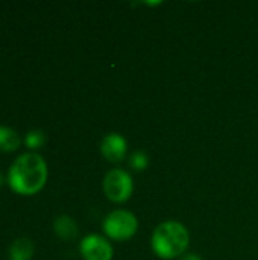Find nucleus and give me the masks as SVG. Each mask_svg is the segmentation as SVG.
Returning <instances> with one entry per match:
<instances>
[{
    "instance_id": "obj_1",
    "label": "nucleus",
    "mask_w": 258,
    "mask_h": 260,
    "mask_svg": "<svg viewBox=\"0 0 258 260\" xmlns=\"http://www.w3.org/2000/svg\"><path fill=\"white\" fill-rule=\"evenodd\" d=\"M47 180V165L44 158L35 152H24L15 158L9 172L8 181L14 192L32 195L43 189Z\"/></svg>"
},
{
    "instance_id": "obj_2",
    "label": "nucleus",
    "mask_w": 258,
    "mask_h": 260,
    "mask_svg": "<svg viewBox=\"0 0 258 260\" xmlns=\"http://www.w3.org/2000/svg\"><path fill=\"white\" fill-rule=\"evenodd\" d=\"M189 232L182 224L167 221L155 229L152 235V248L161 259H175L184 254L189 247Z\"/></svg>"
},
{
    "instance_id": "obj_3",
    "label": "nucleus",
    "mask_w": 258,
    "mask_h": 260,
    "mask_svg": "<svg viewBox=\"0 0 258 260\" xmlns=\"http://www.w3.org/2000/svg\"><path fill=\"white\" fill-rule=\"evenodd\" d=\"M138 229L137 218L126 210H116L111 212L106 219L103 221V230L105 233L116 241H125L135 235Z\"/></svg>"
},
{
    "instance_id": "obj_4",
    "label": "nucleus",
    "mask_w": 258,
    "mask_h": 260,
    "mask_svg": "<svg viewBox=\"0 0 258 260\" xmlns=\"http://www.w3.org/2000/svg\"><path fill=\"white\" fill-rule=\"evenodd\" d=\"M103 190L111 201L123 203L132 193V178L122 169L109 171L103 178Z\"/></svg>"
},
{
    "instance_id": "obj_5",
    "label": "nucleus",
    "mask_w": 258,
    "mask_h": 260,
    "mask_svg": "<svg viewBox=\"0 0 258 260\" xmlns=\"http://www.w3.org/2000/svg\"><path fill=\"white\" fill-rule=\"evenodd\" d=\"M81 254L85 260H111L113 247L102 236L90 235L81 242Z\"/></svg>"
},
{
    "instance_id": "obj_6",
    "label": "nucleus",
    "mask_w": 258,
    "mask_h": 260,
    "mask_svg": "<svg viewBox=\"0 0 258 260\" xmlns=\"http://www.w3.org/2000/svg\"><path fill=\"white\" fill-rule=\"evenodd\" d=\"M126 149H128L126 140L120 134H116V133L105 136L100 143L102 155L111 163H120L126 155Z\"/></svg>"
},
{
    "instance_id": "obj_7",
    "label": "nucleus",
    "mask_w": 258,
    "mask_h": 260,
    "mask_svg": "<svg viewBox=\"0 0 258 260\" xmlns=\"http://www.w3.org/2000/svg\"><path fill=\"white\" fill-rule=\"evenodd\" d=\"M33 254V242L27 238H18L9 248L11 260H30Z\"/></svg>"
},
{
    "instance_id": "obj_8",
    "label": "nucleus",
    "mask_w": 258,
    "mask_h": 260,
    "mask_svg": "<svg viewBox=\"0 0 258 260\" xmlns=\"http://www.w3.org/2000/svg\"><path fill=\"white\" fill-rule=\"evenodd\" d=\"M53 229H55V233L59 238H62V239H73L78 235L76 222L70 216H65V215H62V216L55 219Z\"/></svg>"
},
{
    "instance_id": "obj_9",
    "label": "nucleus",
    "mask_w": 258,
    "mask_h": 260,
    "mask_svg": "<svg viewBox=\"0 0 258 260\" xmlns=\"http://www.w3.org/2000/svg\"><path fill=\"white\" fill-rule=\"evenodd\" d=\"M20 146V136L9 126L0 125V151H15Z\"/></svg>"
},
{
    "instance_id": "obj_10",
    "label": "nucleus",
    "mask_w": 258,
    "mask_h": 260,
    "mask_svg": "<svg viewBox=\"0 0 258 260\" xmlns=\"http://www.w3.org/2000/svg\"><path fill=\"white\" fill-rule=\"evenodd\" d=\"M26 145L32 149H36L40 148L44 142H46V136L41 129H32L26 134V139H24Z\"/></svg>"
},
{
    "instance_id": "obj_11",
    "label": "nucleus",
    "mask_w": 258,
    "mask_h": 260,
    "mask_svg": "<svg viewBox=\"0 0 258 260\" xmlns=\"http://www.w3.org/2000/svg\"><path fill=\"white\" fill-rule=\"evenodd\" d=\"M129 163H131V168H134L135 171H143V169H146L149 160H148V155L144 152L138 151V152H134L132 154Z\"/></svg>"
},
{
    "instance_id": "obj_12",
    "label": "nucleus",
    "mask_w": 258,
    "mask_h": 260,
    "mask_svg": "<svg viewBox=\"0 0 258 260\" xmlns=\"http://www.w3.org/2000/svg\"><path fill=\"white\" fill-rule=\"evenodd\" d=\"M179 260H202L199 256H196V254H184V256H181V259Z\"/></svg>"
},
{
    "instance_id": "obj_13",
    "label": "nucleus",
    "mask_w": 258,
    "mask_h": 260,
    "mask_svg": "<svg viewBox=\"0 0 258 260\" xmlns=\"http://www.w3.org/2000/svg\"><path fill=\"white\" fill-rule=\"evenodd\" d=\"M2 184H3V175L0 174V186H2Z\"/></svg>"
}]
</instances>
